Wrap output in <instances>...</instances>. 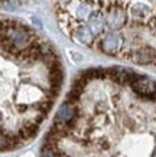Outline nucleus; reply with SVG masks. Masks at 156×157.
I'll return each instance as SVG.
<instances>
[{
    "instance_id": "39448f33",
    "label": "nucleus",
    "mask_w": 156,
    "mask_h": 157,
    "mask_svg": "<svg viewBox=\"0 0 156 157\" xmlns=\"http://www.w3.org/2000/svg\"><path fill=\"white\" fill-rule=\"evenodd\" d=\"M124 20H126V14L123 13L122 9H116L113 12H110L107 14V17H106L107 25H110L111 28H120L124 23Z\"/></svg>"
},
{
    "instance_id": "20e7f679",
    "label": "nucleus",
    "mask_w": 156,
    "mask_h": 157,
    "mask_svg": "<svg viewBox=\"0 0 156 157\" xmlns=\"http://www.w3.org/2000/svg\"><path fill=\"white\" fill-rule=\"evenodd\" d=\"M122 45H123V39L120 38L118 35H107V36H104V39L101 40V51L106 53H109V55H113L118 51V49L122 48Z\"/></svg>"
},
{
    "instance_id": "7ed1b4c3",
    "label": "nucleus",
    "mask_w": 156,
    "mask_h": 157,
    "mask_svg": "<svg viewBox=\"0 0 156 157\" xmlns=\"http://www.w3.org/2000/svg\"><path fill=\"white\" fill-rule=\"evenodd\" d=\"M130 59L140 65H147V63H155L156 62V51L152 48H139L130 53Z\"/></svg>"
},
{
    "instance_id": "423d86ee",
    "label": "nucleus",
    "mask_w": 156,
    "mask_h": 157,
    "mask_svg": "<svg viewBox=\"0 0 156 157\" xmlns=\"http://www.w3.org/2000/svg\"><path fill=\"white\" fill-rule=\"evenodd\" d=\"M93 36H94V35H93V32L90 30L88 26H81V28H78V30H77V39H78L81 43H84V45H88V43L91 42Z\"/></svg>"
},
{
    "instance_id": "f257e3e1",
    "label": "nucleus",
    "mask_w": 156,
    "mask_h": 157,
    "mask_svg": "<svg viewBox=\"0 0 156 157\" xmlns=\"http://www.w3.org/2000/svg\"><path fill=\"white\" fill-rule=\"evenodd\" d=\"M41 157H114L111 154L97 148L71 143L68 140L59 138L48 133L45 136ZM152 157H156V131L153 133V144H152Z\"/></svg>"
},
{
    "instance_id": "f03ea898",
    "label": "nucleus",
    "mask_w": 156,
    "mask_h": 157,
    "mask_svg": "<svg viewBox=\"0 0 156 157\" xmlns=\"http://www.w3.org/2000/svg\"><path fill=\"white\" fill-rule=\"evenodd\" d=\"M130 88L134 94L140 97H152L156 94V82L152 81L147 76H142L137 74V76L130 84Z\"/></svg>"
},
{
    "instance_id": "0eeeda50",
    "label": "nucleus",
    "mask_w": 156,
    "mask_h": 157,
    "mask_svg": "<svg viewBox=\"0 0 156 157\" xmlns=\"http://www.w3.org/2000/svg\"><path fill=\"white\" fill-rule=\"evenodd\" d=\"M2 28H3V25H0V32H2Z\"/></svg>"
}]
</instances>
